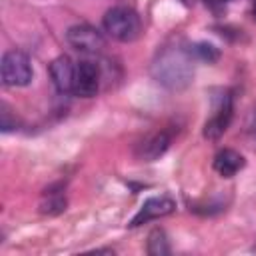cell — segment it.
Instances as JSON below:
<instances>
[{
  "mask_svg": "<svg viewBox=\"0 0 256 256\" xmlns=\"http://www.w3.org/2000/svg\"><path fill=\"white\" fill-rule=\"evenodd\" d=\"M152 74L156 82L170 90L186 88L194 78V56L190 48H182L176 44L164 46L152 64Z\"/></svg>",
  "mask_w": 256,
  "mask_h": 256,
  "instance_id": "obj_1",
  "label": "cell"
},
{
  "mask_svg": "<svg viewBox=\"0 0 256 256\" xmlns=\"http://www.w3.org/2000/svg\"><path fill=\"white\" fill-rule=\"evenodd\" d=\"M104 32L118 42H134L142 34V22L136 10L128 6H114L104 14Z\"/></svg>",
  "mask_w": 256,
  "mask_h": 256,
  "instance_id": "obj_2",
  "label": "cell"
},
{
  "mask_svg": "<svg viewBox=\"0 0 256 256\" xmlns=\"http://www.w3.org/2000/svg\"><path fill=\"white\" fill-rule=\"evenodd\" d=\"M2 84L8 88H22L32 82V64L26 52L22 50H8L0 64Z\"/></svg>",
  "mask_w": 256,
  "mask_h": 256,
  "instance_id": "obj_3",
  "label": "cell"
},
{
  "mask_svg": "<svg viewBox=\"0 0 256 256\" xmlns=\"http://www.w3.org/2000/svg\"><path fill=\"white\" fill-rule=\"evenodd\" d=\"M66 40L74 50L84 52V54H98L106 46V40H104L102 32H98L90 24H74V26H70L68 32H66Z\"/></svg>",
  "mask_w": 256,
  "mask_h": 256,
  "instance_id": "obj_4",
  "label": "cell"
},
{
  "mask_svg": "<svg viewBox=\"0 0 256 256\" xmlns=\"http://www.w3.org/2000/svg\"><path fill=\"white\" fill-rule=\"evenodd\" d=\"M100 80H102V72L100 66L90 62V60H82L76 64V80H74V94L82 96V98H92L98 94L100 90Z\"/></svg>",
  "mask_w": 256,
  "mask_h": 256,
  "instance_id": "obj_5",
  "label": "cell"
},
{
  "mask_svg": "<svg viewBox=\"0 0 256 256\" xmlns=\"http://www.w3.org/2000/svg\"><path fill=\"white\" fill-rule=\"evenodd\" d=\"M50 78L54 88L60 94H74V80H76V64L68 56H58L50 62Z\"/></svg>",
  "mask_w": 256,
  "mask_h": 256,
  "instance_id": "obj_6",
  "label": "cell"
},
{
  "mask_svg": "<svg viewBox=\"0 0 256 256\" xmlns=\"http://www.w3.org/2000/svg\"><path fill=\"white\" fill-rule=\"evenodd\" d=\"M232 116H234V104H232V94L226 92L222 98H220V104L216 108V114L206 122L204 126V136L208 140H218L230 126L232 122Z\"/></svg>",
  "mask_w": 256,
  "mask_h": 256,
  "instance_id": "obj_7",
  "label": "cell"
},
{
  "mask_svg": "<svg viewBox=\"0 0 256 256\" xmlns=\"http://www.w3.org/2000/svg\"><path fill=\"white\" fill-rule=\"evenodd\" d=\"M176 210V202L168 196H156V198H150L142 204V208L138 210V214L132 218L130 222V228H138L150 220H158V218H164L168 214H172Z\"/></svg>",
  "mask_w": 256,
  "mask_h": 256,
  "instance_id": "obj_8",
  "label": "cell"
},
{
  "mask_svg": "<svg viewBox=\"0 0 256 256\" xmlns=\"http://www.w3.org/2000/svg\"><path fill=\"white\" fill-rule=\"evenodd\" d=\"M244 164H246L244 156H242L240 152L232 150V148L220 150V152L216 154V158H214V170H216L220 176H224V178L236 176V174L244 168Z\"/></svg>",
  "mask_w": 256,
  "mask_h": 256,
  "instance_id": "obj_9",
  "label": "cell"
},
{
  "mask_svg": "<svg viewBox=\"0 0 256 256\" xmlns=\"http://www.w3.org/2000/svg\"><path fill=\"white\" fill-rule=\"evenodd\" d=\"M168 146H170V134L168 132H156L140 144L138 156L146 162H152V160H158L168 150Z\"/></svg>",
  "mask_w": 256,
  "mask_h": 256,
  "instance_id": "obj_10",
  "label": "cell"
},
{
  "mask_svg": "<svg viewBox=\"0 0 256 256\" xmlns=\"http://www.w3.org/2000/svg\"><path fill=\"white\" fill-rule=\"evenodd\" d=\"M170 242H168V236L162 228H156L150 232L148 236V254L152 256H166L170 254Z\"/></svg>",
  "mask_w": 256,
  "mask_h": 256,
  "instance_id": "obj_11",
  "label": "cell"
},
{
  "mask_svg": "<svg viewBox=\"0 0 256 256\" xmlns=\"http://www.w3.org/2000/svg\"><path fill=\"white\" fill-rule=\"evenodd\" d=\"M46 196H48V200H44L42 202V206H40V212L42 214H50V216H54V214H62L64 210H66V198L60 194V192H44Z\"/></svg>",
  "mask_w": 256,
  "mask_h": 256,
  "instance_id": "obj_12",
  "label": "cell"
},
{
  "mask_svg": "<svg viewBox=\"0 0 256 256\" xmlns=\"http://www.w3.org/2000/svg\"><path fill=\"white\" fill-rule=\"evenodd\" d=\"M190 52H192V56L196 60H202V62H208V64H212V62H216L220 58L218 48L208 44V42H198V44L190 46Z\"/></svg>",
  "mask_w": 256,
  "mask_h": 256,
  "instance_id": "obj_13",
  "label": "cell"
},
{
  "mask_svg": "<svg viewBox=\"0 0 256 256\" xmlns=\"http://www.w3.org/2000/svg\"><path fill=\"white\" fill-rule=\"evenodd\" d=\"M18 126H20L18 116H16V114H12L10 106L2 102V106H0V128H2V132L18 130Z\"/></svg>",
  "mask_w": 256,
  "mask_h": 256,
  "instance_id": "obj_14",
  "label": "cell"
},
{
  "mask_svg": "<svg viewBox=\"0 0 256 256\" xmlns=\"http://www.w3.org/2000/svg\"><path fill=\"white\" fill-rule=\"evenodd\" d=\"M252 12H254V16H256V0H254V8H252Z\"/></svg>",
  "mask_w": 256,
  "mask_h": 256,
  "instance_id": "obj_15",
  "label": "cell"
}]
</instances>
